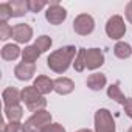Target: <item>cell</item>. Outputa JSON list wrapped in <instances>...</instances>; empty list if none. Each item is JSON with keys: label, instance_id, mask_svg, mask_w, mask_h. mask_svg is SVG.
I'll return each mask as SVG.
<instances>
[{"label": "cell", "instance_id": "1", "mask_svg": "<svg viewBox=\"0 0 132 132\" xmlns=\"http://www.w3.org/2000/svg\"><path fill=\"white\" fill-rule=\"evenodd\" d=\"M76 53H78V48L75 45H64L54 51L50 53V56L47 57V65L48 69L57 75H62L65 73L70 65L73 64L75 57H76Z\"/></svg>", "mask_w": 132, "mask_h": 132}, {"label": "cell", "instance_id": "2", "mask_svg": "<svg viewBox=\"0 0 132 132\" xmlns=\"http://www.w3.org/2000/svg\"><path fill=\"white\" fill-rule=\"evenodd\" d=\"M20 95H22V103H25L27 109L33 113L39 112V110H45L47 107V100L45 96H42L34 86H27L20 90Z\"/></svg>", "mask_w": 132, "mask_h": 132}, {"label": "cell", "instance_id": "3", "mask_svg": "<svg viewBox=\"0 0 132 132\" xmlns=\"http://www.w3.org/2000/svg\"><path fill=\"white\" fill-rule=\"evenodd\" d=\"M106 34L109 39L112 40H121L126 34V25H124V19L120 16V14H115V16H110L106 22Z\"/></svg>", "mask_w": 132, "mask_h": 132}, {"label": "cell", "instance_id": "4", "mask_svg": "<svg viewBox=\"0 0 132 132\" xmlns=\"http://www.w3.org/2000/svg\"><path fill=\"white\" fill-rule=\"evenodd\" d=\"M95 132H115V120L107 109H98L93 117Z\"/></svg>", "mask_w": 132, "mask_h": 132}, {"label": "cell", "instance_id": "5", "mask_svg": "<svg viewBox=\"0 0 132 132\" xmlns=\"http://www.w3.org/2000/svg\"><path fill=\"white\" fill-rule=\"evenodd\" d=\"M73 30L79 36H89L95 30V19L87 13L78 14L73 20Z\"/></svg>", "mask_w": 132, "mask_h": 132}, {"label": "cell", "instance_id": "6", "mask_svg": "<svg viewBox=\"0 0 132 132\" xmlns=\"http://www.w3.org/2000/svg\"><path fill=\"white\" fill-rule=\"evenodd\" d=\"M45 19L51 25H61L67 19V10L62 5H59V2H56V0L54 2H48V8L45 11Z\"/></svg>", "mask_w": 132, "mask_h": 132}, {"label": "cell", "instance_id": "7", "mask_svg": "<svg viewBox=\"0 0 132 132\" xmlns=\"http://www.w3.org/2000/svg\"><path fill=\"white\" fill-rule=\"evenodd\" d=\"M106 62L104 53L100 48H87L86 50V67L87 70H98L100 67H103Z\"/></svg>", "mask_w": 132, "mask_h": 132}, {"label": "cell", "instance_id": "8", "mask_svg": "<svg viewBox=\"0 0 132 132\" xmlns=\"http://www.w3.org/2000/svg\"><path fill=\"white\" fill-rule=\"evenodd\" d=\"M33 28L27 23H17L13 27V39L16 40V44H28L33 39Z\"/></svg>", "mask_w": 132, "mask_h": 132}, {"label": "cell", "instance_id": "9", "mask_svg": "<svg viewBox=\"0 0 132 132\" xmlns=\"http://www.w3.org/2000/svg\"><path fill=\"white\" fill-rule=\"evenodd\" d=\"M27 121L42 132L47 126H50V124L53 123V117H51V113H50L48 110H39V112L33 113Z\"/></svg>", "mask_w": 132, "mask_h": 132}, {"label": "cell", "instance_id": "10", "mask_svg": "<svg viewBox=\"0 0 132 132\" xmlns=\"http://www.w3.org/2000/svg\"><path fill=\"white\" fill-rule=\"evenodd\" d=\"M34 73H36V65L34 64L19 62L14 67V76L19 81H30V79H33Z\"/></svg>", "mask_w": 132, "mask_h": 132}, {"label": "cell", "instance_id": "11", "mask_svg": "<svg viewBox=\"0 0 132 132\" xmlns=\"http://www.w3.org/2000/svg\"><path fill=\"white\" fill-rule=\"evenodd\" d=\"M33 86L36 87V90H37L42 96H45V95L54 92V79H51V78H48V76H45V75H39V76L34 79Z\"/></svg>", "mask_w": 132, "mask_h": 132}, {"label": "cell", "instance_id": "12", "mask_svg": "<svg viewBox=\"0 0 132 132\" xmlns=\"http://www.w3.org/2000/svg\"><path fill=\"white\" fill-rule=\"evenodd\" d=\"M73 90H75V82L70 78H67V76H59V78L54 79V92L57 95L65 96V95H70Z\"/></svg>", "mask_w": 132, "mask_h": 132}, {"label": "cell", "instance_id": "13", "mask_svg": "<svg viewBox=\"0 0 132 132\" xmlns=\"http://www.w3.org/2000/svg\"><path fill=\"white\" fill-rule=\"evenodd\" d=\"M86 84H87V87H89L90 90H93V92H100V90H103V89L107 86V78H106L104 73H98V72H95V73L89 75Z\"/></svg>", "mask_w": 132, "mask_h": 132}, {"label": "cell", "instance_id": "14", "mask_svg": "<svg viewBox=\"0 0 132 132\" xmlns=\"http://www.w3.org/2000/svg\"><path fill=\"white\" fill-rule=\"evenodd\" d=\"M2 100L5 106H17L22 101V95L16 87H6L2 93Z\"/></svg>", "mask_w": 132, "mask_h": 132}, {"label": "cell", "instance_id": "15", "mask_svg": "<svg viewBox=\"0 0 132 132\" xmlns=\"http://www.w3.org/2000/svg\"><path fill=\"white\" fill-rule=\"evenodd\" d=\"M22 56V50L17 44H6L2 48V59L3 61H16Z\"/></svg>", "mask_w": 132, "mask_h": 132}, {"label": "cell", "instance_id": "16", "mask_svg": "<svg viewBox=\"0 0 132 132\" xmlns=\"http://www.w3.org/2000/svg\"><path fill=\"white\" fill-rule=\"evenodd\" d=\"M3 112H5L6 120L13 121V123H20V120L23 118V107L20 104H17V106H5Z\"/></svg>", "mask_w": 132, "mask_h": 132}, {"label": "cell", "instance_id": "17", "mask_svg": "<svg viewBox=\"0 0 132 132\" xmlns=\"http://www.w3.org/2000/svg\"><path fill=\"white\" fill-rule=\"evenodd\" d=\"M8 3H10L13 17H23L28 11V0H11Z\"/></svg>", "mask_w": 132, "mask_h": 132}, {"label": "cell", "instance_id": "18", "mask_svg": "<svg viewBox=\"0 0 132 132\" xmlns=\"http://www.w3.org/2000/svg\"><path fill=\"white\" fill-rule=\"evenodd\" d=\"M40 51L34 47V45H27L23 50H22V62H27V64H34L39 57H40Z\"/></svg>", "mask_w": 132, "mask_h": 132}, {"label": "cell", "instance_id": "19", "mask_svg": "<svg viewBox=\"0 0 132 132\" xmlns=\"http://www.w3.org/2000/svg\"><path fill=\"white\" fill-rule=\"evenodd\" d=\"M113 54H115L118 59H127V57L132 56V47H130L127 42L120 40V42H117L115 47H113Z\"/></svg>", "mask_w": 132, "mask_h": 132}, {"label": "cell", "instance_id": "20", "mask_svg": "<svg viewBox=\"0 0 132 132\" xmlns=\"http://www.w3.org/2000/svg\"><path fill=\"white\" fill-rule=\"evenodd\" d=\"M107 96L110 98V100H113L115 103H118V104H124V101H126V98H124V95H123V92H121V89H120V82H113V84H110L109 87H107Z\"/></svg>", "mask_w": 132, "mask_h": 132}, {"label": "cell", "instance_id": "21", "mask_svg": "<svg viewBox=\"0 0 132 132\" xmlns=\"http://www.w3.org/2000/svg\"><path fill=\"white\" fill-rule=\"evenodd\" d=\"M51 45H53V39H51L50 36H47V34H42V36L36 37V40H34V47H36L40 53L48 51V50L51 48Z\"/></svg>", "mask_w": 132, "mask_h": 132}, {"label": "cell", "instance_id": "22", "mask_svg": "<svg viewBox=\"0 0 132 132\" xmlns=\"http://www.w3.org/2000/svg\"><path fill=\"white\" fill-rule=\"evenodd\" d=\"M86 50L87 48H78V53H76V57L73 61V67L78 73L84 72L87 67H86Z\"/></svg>", "mask_w": 132, "mask_h": 132}, {"label": "cell", "instance_id": "23", "mask_svg": "<svg viewBox=\"0 0 132 132\" xmlns=\"http://www.w3.org/2000/svg\"><path fill=\"white\" fill-rule=\"evenodd\" d=\"M44 8H48V2H45V0H28V11L30 13H39Z\"/></svg>", "mask_w": 132, "mask_h": 132}, {"label": "cell", "instance_id": "24", "mask_svg": "<svg viewBox=\"0 0 132 132\" xmlns=\"http://www.w3.org/2000/svg\"><path fill=\"white\" fill-rule=\"evenodd\" d=\"M13 17L10 3H0V23H8V20Z\"/></svg>", "mask_w": 132, "mask_h": 132}, {"label": "cell", "instance_id": "25", "mask_svg": "<svg viewBox=\"0 0 132 132\" xmlns=\"http://www.w3.org/2000/svg\"><path fill=\"white\" fill-rule=\"evenodd\" d=\"M10 37H13V27L8 23H0V39L8 40Z\"/></svg>", "mask_w": 132, "mask_h": 132}, {"label": "cell", "instance_id": "26", "mask_svg": "<svg viewBox=\"0 0 132 132\" xmlns=\"http://www.w3.org/2000/svg\"><path fill=\"white\" fill-rule=\"evenodd\" d=\"M3 132H22V123L8 121L3 124Z\"/></svg>", "mask_w": 132, "mask_h": 132}, {"label": "cell", "instance_id": "27", "mask_svg": "<svg viewBox=\"0 0 132 132\" xmlns=\"http://www.w3.org/2000/svg\"><path fill=\"white\" fill-rule=\"evenodd\" d=\"M42 132H67V130H65V127H64L62 124H59V123H51V124L47 126Z\"/></svg>", "mask_w": 132, "mask_h": 132}, {"label": "cell", "instance_id": "28", "mask_svg": "<svg viewBox=\"0 0 132 132\" xmlns=\"http://www.w3.org/2000/svg\"><path fill=\"white\" fill-rule=\"evenodd\" d=\"M123 109H124L126 117L132 120V98H126V101H124V104H123Z\"/></svg>", "mask_w": 132, "mask_h": 132}, {"label": "cell", "instance_id": "29", "mask_svg": "<svg viewBox=\"0 0 132 132\" xmlns=\"http://www.w3.org/2000/svg\"><path fill=\"white\" fill-rule=\"evenodd\" d=\"M124 17L129 23H132V0L126 3V8H124Z\"/></svg>", "mask_w": 132, "mask_h": 132}, {"label": "cell", "instance_id": "30", "mask_svg": "<svg viewBox=\"0 0 132 132\" xmlns=\"http://www.w3.org/2000/svg\"><path fill=\"white\" fill-rule=\"evenodd\" d=\"M22 132H40L39 129H36L33 124H30L28 121H25V123H22Z\"/></svg>", "mask_w": 132, "mask_h": 132}, {"label": "cell", "instance_id": "31", "mask_svg": "<svg viewBox=\"0 0 132 132\" xmlns=\"http://www.w3.org/2000/svg\"><path fill=\"white\" fill-rule=\"evenodd\" d=\"M76 132H93V130H90V129H79V130H76Z\"/></svg>", "mask_w": 132, "mask_h": 132}, {"label": "cell", "instance_id": "32", "mask_svg": "<svg viewBox=\"0 0 132 132\" xmlns=\"http://www.w3.org/2000/svg\"><path fill=\"white\" fill-rule=\"evenodd\" d=\"M127 132H132V126H130V127H129V129H127Z\"/></svg>", "mask_w": 132, "mask_h": 132}]
</instances>
